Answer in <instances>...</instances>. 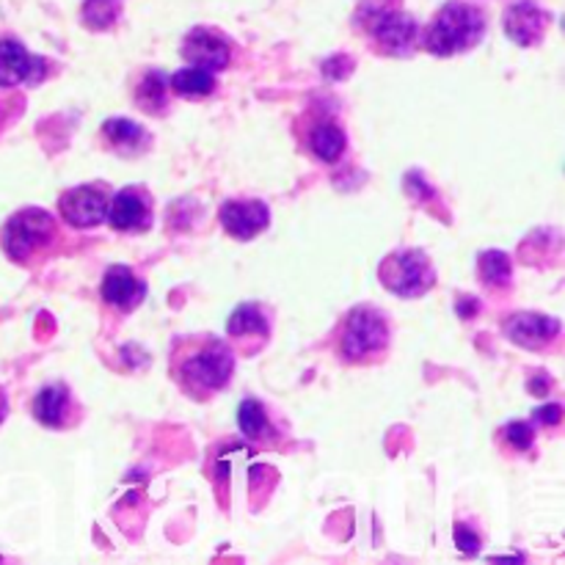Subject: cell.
Here are the masks:
<instances>
[{
  "label": "cell",
  "instance_id": "e0dca14e",
  "mask_svg": "<svg viewBox=\"0 0 565 565\" xmlns=\"http://www.w3.org/2000/svg\"><path fill=\"white\" fill-rule=\"evenodd\" d=\"M309 149L315 152V158L323 160V163H337L345 152V132L342 127H337L334 121H320L315 125V130L309 132Z\"/></svg>",
  "mask_w": 565,
  "mask_h": 565
},
{
  "label": "cell",
  "instance_id": "8fae6325",
  "mask_svg": "<svg viewBox=\"0 0 565 565\" xmlns=\"http://www.w3.org/2000/svg\"><path fill=\"white\" fill-rule=\"evenodd\" d=\"M546 25H550V14L533 0H516V3L508 6L505 33L511 42L522 44V47L539 44L544 39Z\"/></svg>",
  "mask_w": 565,
  "mask_h": 565
},
{
  "label": "cell",
  "instance_id": "ffe728a7",
  "mask_svg": "<svg viewBox=\"0 0 565 565\" xmlns=\"http://www.w3.org/2000/svg\"><path fill=\"white\" fill-rule=\"evenodd\" d=\"M171 88L182 97H207L215 92V77L210 70L202 66H185V70H177L171 75Z\"/></svg>",
  "mask_w": 565,
  "mask_h": 565
},
{
  "label": "cell",
  "instance_id": "2e32d148",
  "mask_svg": "<svg viewBox=\"0 0 565 565\" xmlns=\"http://www.w3.org/2000/svg\"><path fill=\"white\" fill-rule=\"evenodd\" d=\"M103 136L119 154H138L149 147V132L132 119H108L103 125Z\"/></svg>",
  "mask_w": 565,
  "mask_h": 565
},
{
  "label": "cell",
  "instance_id": "3957f363",
  "mask_svg": "<svg viewBox=\"0 0 565 565\" xmlns=\"http://www.w3.org/2000/svg\"><path fill=\"white\" fill-rule=\"evenodd\" d=\"M390 345V323L373 307H356L340 329V356L348 362H367Z\"/></svg>",
  "mask_w": 565,
  "mask_h": 565
},
{
  "label": "cell",
  "instance_id": "ba28073f",
  "mask_svg": "<svg viewBox=\"0 0 565 565\" xmlns=\"http://www.w3.org/2000/svg\"><path fill=\"white\" fill-rule=\"evenodd\" d=\"M182 55H185L193 66L218 72L224 70V66H230L232 44L230 39L221 36L213 28H193L185 36V42H182Z\"/></svg>",
  "mask_w": 565,
  "mask_h": 565
},
{
  "label": "cell",
  "instance_id": "52a82bcc",
  "mask_svg": "<svg viewBox=\"0 0 565 565\" xmlns=\"http://www.w3.org/2000/svg\"><path fill=\"white\" fill-rule=\"evenodd\" d=\"M61 218L75 230H92L108 215V193L99 185H81L58 199Z\"/></svg>",
  "mask_w": 565,
  "mask_h": 565
},
{
  "label": "cell",
  "instance_id": "9a60e30c",
  "mask_svg": "<svg viewBox=\"0 0 565 565\" xmlns=\"http://www.w3.org/2000/svg\"><path fill=\"white\" fill-rule=\"evenodd\" d=\"M70 414V392L61 384H50L33 397V417L47 428H64Z\"/></svg>",
  "mask_w": 565,
  "mask_h": 565
},
{
  "label": "cell",
  "instance_id": "9c48e42d",
  "mask_svg": "<svg viewBox=\"0 0 565 565\" xmlns=\"http://www.w3.org/2000/svg\"><path fill=\"white\" fill-rule=\"evenodd\" d=\"M116 232H143L152 224V199L141 188H125L108 204V215Z\"/></svg>",
  "mask_w": 565,
  "mask_h": 565
},
{
  "label": "cell",
  "instance_id": "7402d4cb",
  "mask_svg": "<svg viewBox=\"0 0 565 565\" xmlns=\"http://www.w3.org/2000/svg\"><path fill=\"white\" fill-rule=\"evenodd\" d=\"M121 14V0H86L83 3V22L92 31H108Z\"/></svg>",
  "mask_w": 565,
  "mask_h": 565
},
{
  "label": "cell",
  "instance_id": "5b68a950",
  "mask_svg": "<svg viewBox=\"0 0 565 565\" xmlns=\"http://www.w3.org/2000/svg\"><path fill=\"white\" fill-rule=\"evenodd\" d=\"M381 285L401 298H417L428 292L436 281V270L430 259L417 248L395 252L381 263Z\"/></svg>",
  "mask_w": 565,
  "mask_h": 565
},
{
  "label": "cell",
  "instance_id": "4fadbf2b",
  "mask_svg": "<svg viewBox=\"0 0 565 565\" xmlns=\"http://www.w3.org/2000/svg\"><path fill=\"white\" fill-rule=\"evenodd\" d=\"M99 292H103L105 303L121 309V312H130V309H136L138 303L143 301L147 285L138 281V276L132 274V268H127V265H110V268L105 270Z\"/></svg>",
  "mask_w": 565,
  "mask_h": 565
},
{
  "label": "cell",
  "instance_id": "d4e9b609",
  "mask_svg": "<svg viewBox=\"0 0 565 565\" xmlns=\"http://www.w3.org/2000/svg\"><path fill=\"white\" fill-rule=\"evenodd\" d=\"M452 535H456V546L463 552V555H478L480 552V535L475 533L472 527H467V524H456V530H452Z\"/></svg>",
  "mask_w": 565,
  "mask_h": 565
},
{
  "label": "cell",
  "instance_id": "7c38bea8",
  "mask_svg": "<svg viewBox=\"0 0 565 565\" xmlns=\"http://www.w3.org/2000/svg\"><path fill=\"white\" fill-rule=\"evenodd\" d=\"M221 224L237 241H252L259 232L268 230L270 210L268 204L257 202V199H252V202L237 199V202H226L221 207Z\"/></svg>",
  "mask_w": 565,
  "mask_h": 565
},
{
  "label": "cell",
  "instance_id": "7a4b0ae2",
  "mask_svg": "<svg viewBox=\"0 0 565 565\" xmlns=\"http://www.w3.org/2000/svg\"><path fill=\"white\" fill-rule=\"evenodd\" d=\"M483 11L469 3H461V0H452V3L441 6L434 22L425 28V50L439 55V58H450V55L472 50L483 39Z\"/></svg>",
  "mask_w": 565,
  "mask_h": 565
},
{
  "label": "cell",
  "instance_id": "83f0119b",
  "mask_svg": "<svg viewBox=\"0 0 565 565\" xmlns=\"http://www.w3.org/2000/svg\"><path fill=\"white\" fill-rule=\"evenodd\" d=\"M475 312H480V303L472 301V298H469V296H463L461 301H458V315H461L463 320H469Z\"/></svg>",
  "mask_w": 565,
  "mask_h": 565
},
{
  "label": "cell",
  "instance_id": "4316f807",
  "mask_svg": "<svg viewBox=\"0 0 565 565\" xmlns=\"http://www.w3.org/2000/svg\"><path fill=\"white\" fill-rule=\"evenodd\" d=\"M535 419L544 425H550V428H555V425H561L563 419V408L557 406V403H550V406H541L539 412H535Z\"/></svg>",
  "mask_w": 565,
  "mask_h": 565
},
{
  "label": "cell",
  "instance_id": "cb8c5ba5",
  "mask_svg": "<svg viewBox=\"0 0 565 565\" xmlns=\"http://www.w3.org/2000/svg\"><path fill=\"white\" fill-rule=\"evenodd\" d=\"M505 439H508V445L513 447V450L527 452L530 447H533V441H535L533 425H530V423H511L505 428Z\"/></svg>",
  "mask_w": 565,
  "mask_h": 565
},
{
  "label": "cell",
  "instance_id": "484cf974",
  "mask_svg": "<svg viewBox=\"0 0 565 565\" xmlns=\"http://www.w3.org/2000/svg\"><path fill=\"white\" fill-rule=\"evenodd\" d=\"M351 70H353V61L345 58V55H331V58L323 64V72L331 77V81H342V77H348V72Z\"/></svg>",
  "mask_w": 565,
  "mask_h": 565
},
{
  "label": "cell",
  "instance_id": "44dd1931",
  "mask_svg": "<svg viewBox=\"0 0 565 565\" xmlns=\"http://www.w3.org/2000/svg\"><path fill=\"white\" fill-rule=\"evenodd\" d=\"M237 425H241L243 436H248V439H254V441H265L274 436V425H270L263 403H257V401L241 403V412H237Z\"/></svg>",
  "mask_w": 565,
  "mask_h": 565
},
{
  "label": "cell",
  "instance_id": "603a6c76",
  "mask_svg": "<svg viewBox=\"0 0 565 565\" xmlns=\"http://www.w3.org/2000/svg\"><path fill=\"white\" fill-rule=\"evenodd\" d=\"M480 274L483 281L494 290H505L511 285V259L505 252H486L480 257Z\"/></svg>",
  "mask_w": 565,
  "mask_h": 565
},
{
  "label": "cell",
  "instance_id": "8992f818",
  "mask_svg": "<svg viewBox=\"0 0 565 565\" xmlns=\"http://www.w3.org/2000/svg\"><path fill=\"white\" fill-rule=\"evenodd\" d=\"M367 31L390 55H408L417 44V22L403 11L367 9Z\"/></svg>",
  "mask_w": 565,
  "mask_h": 565
},
{
  "label": "cell",
  "instance_id": "d6986e66",
  "mask_svg": "<svg viewBox=\"0 0 565 565\" xmlns=\"http://www.w3.org/2000/svg\"><path fill=\"white\" fill-rule=\"evenodd\" d=\"M136 103L147 114H163L169 103V77L163 72H147L136 88Z\"/></svg>",
  "mask_w": 565,
  "mask_h": 565
},
{
  "label": "cell",
  "instance_id": "5bb4252c",
  "mask_svg": "<svg viewBox=\"0 0 565 565\" xmlns=\"http://www.w3.org/2000/svg\"><path fill=\"white\" fill-rule=\"evenodd\" d=\"M505 334L511 337L516 345L530 348V351H539V348L550 345L557 334H561V323L550 315H535V312H522L513 315L505 323Z\"/></svg>",
  "mask_w": 565,
  "mask_h": 565
},
{
  "label": "cell",
  "instance_id": "ac0fdd59",
  "mask_svg": "<svg viewBox=\"0 0 565 565\" xmlns=\"http://www.w3.org/2000/svg\"><path fill=\"white\" fill-rule=\"evenodd\" d=\"M226 331H230V337H235V340H252V337H257V340H268L270 329L263 309L254 307V303H243V307H237L235 312L230 315Z\"/></svg>",
  "mask_w": 565,
  "mask_h": 565
},
{
  "label": "cell",
  "instance_id": "f1b7e54d",
  "mask_svg": "<svg viewBox=\"0 0 565 565\" xmlns=\"http://www.w3.org/2000/svg\"><path fill=\"white\" fill-rule=\"evenodd\" d=\"M6 412H9V401H6V395L0 392V423L6 419Z\"/></svg>",
  "mask_w": 565,
  "mask_h": 565
},
{
  "label": "cell",
  "instance_id": "6da1fadb",
  "mask_svg": "<svg viewBox=\"0 0 565 565\" xmlns=\"http://www.w3.org/2000/svg\"><path fill=\"white\" fill-rule=\"evenodd\" d=\"M232 373H235V356H232L230 345L215 337H207L202 342H185L177 351L174 375L191 395L204 397L224 390Z\"/></svg>",
  "mask_w": 565,
  "mask_h": 565
},
{
  "label": "cell",
  "instance_id": "30bf717a",
  "mask_svg": "<svg viewBox=\"0 0 565 565\" xmlns=\"http://www.w3.org/2000/svg\"><path fill=\"white\" fill-rule=\"evenodd\" d=\"M44 75V61L31 55L17 39H0V86L11 88L20 83H39Z\"/></svg>",
  "mask_w": 565,
  "mask_h": 565
},
{
  "label": "cell",
  "instance_id": "277c9868",
  "mask_svg": "<svg viewBox=\"0 0 565 565\" xmlns=\"http://www.w3.org/2000/svg\"><path fill=\"white\" fill-rule=\"evenodd\" d=\"M53 215L44 213V210L39 207H28L6 221L0 243H3V252L9 254V259H14V263H28V259H33L36 254H42L44 248L53 243Z\"/></svg>",
  "mask_w": 565,
  "mask_h": 565
}]
</instances>
